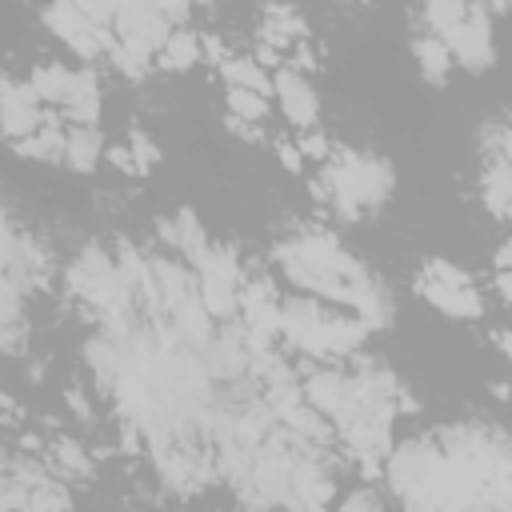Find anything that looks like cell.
Here are the masks:
<instances>
[{
  "label": "cell",
  "instance_id": "e0dca14e",
  "mask_svg": "<svg viewBox=\"0 0 512 512\" xmlns=\"http://www.w3.org/2000/svg\"><path fill=\"white\" fill-rule=\"evenodd\" d=\"M424 276H428V280H440V284H472V280H468V272H460V268H456V264H448V260H428Z\"/></svg>",
  "mask_w": 512,
  "mask_h": 512
},
{
  "label": "cell",
  "instance_id": "484cf974",
  "mask_svg": "<svg viewBox=\"0 0 512 512\" xmlns=\"http://www.w3.org/2000/svg\"><path fill=\"white\" fill-rule=\"evenodd\" d=\"M496 288H500V296H504V300H512V272H500Z\"/></svg>",
  "mask_w": 512,
  "mask_h": 512
},
{
  "label": "cell",
  "instance_id": "30bf717a",
  "mask_svg": "<svg viewBox=\"0 0 512 512\" xmlns=\"http://www.w3.org/2000/svg\"><path fill=\"white\" fill-rule=\"evenodd\" d=\"M72 76H76V72H64L60 64H44V68L32 72V88L40 92V100H48V104H64L68 92H72Z\"/></svg>",
  "mask_w": 512,
  "mask_h": 512
},
{
  "label": "cell",
  "instance_id": "ba28073f",
  "mask_svg": "<svg viewBox=\"0 0 512 512\" xmlns=\"http://www.w3.org/2000/svg\"><path fill=\"white\" fill-rule=\"evenodd\" d=\"M152 276H156V284H160V296H164L168 312L192 296V276H188L180 264H172V260H152Z\"/></svg>",
  "mask_w": 512,
  "mask_h": 512
},
{
  "label": "cell",
  "instance_id": "6da1fadb",
  "mask_svg": "<svg viewBox=\"0 0 512 512\" xmlns=\"http://www.w3.org/2000/svg\"><path fill=\"white\" fill-rule=\"evenodd\" d=\"M436 460H440V452H436L432 444H424V440H412V444H404V448L392 452V460H388V480H392V488L400 492L404 504H412V500L424 492V484H428Z\"/></svg>",
  "mask_w": 512,
  "mask_h": 512
},
{
  "label": "cell",
  "instance_id": "2e32d148",
  "mask_svg": "<svg viewBox=\"0 0 512 512\" xmlns=\"http://www.w3.org/2000/svg\"><path fill=\"white\" fill-rule=\"evenodd\" d=\"M52 456H56V464L68 468V472H88V456H84L80 444H72V440H60Z\"/></svg>",
  "mask_w": 512,
  "mask_h": 512
},
{
  "label": "cell",
  "instance_id": "d6986e66",
  "mask_svg": "<svg viewBox=\"0 0 512 512\" xmlns=\"http://www.w3.org/2000/svg\"><path fill=\"white\" fill-rule=\"evenodd\" d=\"M132 152H136V160H140L144 168H152V164L160 160V148H156V144H152L144 132H132Z\"/></svg>",
  "mask_w": 512,
  "mask_h": 512
},
{
  "label": "cell",
  "instance_id": "5b68a950",
  "mask_svg": "<svg viewBox=\"0 0 512 512\" xmlns=\"http://www.w3.org/2000/svg\"><path fill=\"white\" fill-rule=\"evenodd\" d=\"M276 92H280V108L288 112L292 124H300V128H312L316 124V96H312V88L292 68H284L276 76Z\"/></svg>",
  "mask_w": 512,
  "mask_h": 512
},
{
  "label": "cell",
  "instance_id": "9c48e42d",
  "mask_svg": "<svg viewBox=\"0 0 512 512\" xmlns=\"http://www.w3.org/2000/svg\"><path fill=\"white\" fill-rule=\"evenodd\" d=\"M96 156H100V132H96V124H76L68 132V152H64L68 168L88 172L96 164Z\"/></svg>",
  "mask_w": 512,
  "mask_h": 512
},
{
  "label": "cell",
  "instance_id": "cb8c5ba5",
  "mask_svg": "<svg viewBox=\"0 0 512 512\" xmlns=\"http://www.w3.org/2000/svg\"><path fill=\"white\" fill-rule=\"evenodd\" d=\"M372 504H376V496H372V492H360V496H348V504H344V508L352 512V508H372Z\"/></svg>",
  "mask_w": 512,
  "mask_h": 512
},
{
  "label": "cell",
  "instance_id": "5bb4252c",
  "mask_svg": "<svg viewBox=\"0 0 512 512\" xmlns=\"http://www.w3.org/2000/svg\"><path fill=\"white\" fill-rule=\"evenodd\" d=\"M424 20L432 24L436 36H444L448 28H456V24L468 20V4L464 0H428L424 4Z\"/></svg>",
  "mask_w": 512,
  "mask_h": 512
},
{
  "label": "cell",
  "instance_id": "52a82bcc",
  "mask_svg": "<svg viewBox=\"0 0 512 512\" xmlns=\"http://www.w3.org/2000/svg\"><path fill=\"white\" fill-rule=\"evenodd\" d=\"M344 396H348V380H344L340 372H312L308 384H304V400H308L312 408L328 412V416L344 404Z\"/></svg>",
  "mask_w": 512,
  "mask_h": 512
},
{
  "label": "cell",
  "instance_id": "ffe728a7",
  "mask_svg": "<svg viewBox=\"0 0 512 512\" xmlns=\"http://www.w3.org/2000/svg\"><path fill=\"white\" fill-rule=\"evenodd\" d=\"M108 160H112L120 172H144V164L136 160V152H132V148H112V152H108Z\"/></svg>",
  "mask_w": 512,
  "mask_h": 512
},
{
  "label": "cell",
  "instance_id": "4fadbf2b",
  "mask_svg": "<svg viewBox=\"0 0 512 512\" xmlns=\"http://www.w3.org/2000/svg\"><path fill=\"white\" fill-rule=\"evenodd\" d=\"M220 76L228 80V84H236V88H252V92H268L272 88V80L260 72V64H252V60H224L220 64Z\"/></svg>",
  "mask_w": 512,
  "mask_h": 512
},
{
  "label": "cell",
  "instance_id": "3957f363",
  "mask_svg": "<svg viewBox=\"0 0 512 512\" xmlns=\"http://www.w3.org/2000/svg\"><path fill=\"white\" fill-rule=\"evenodd\" d=\"M36 104H40V92L32 88V80L28 84L4 80V132H8V140H24V136L40 132L44 116L36 112Z\"/></svg>",
  "mask_w": 512,
  "mask_h": 512
},
{
  "label": "cell",
  "instance_id": "8fae6325",
  "mask_svg": "<svg viewBox=\"0 0 512 512\" xmlns=\"http://www.w3.org/2000/svg\"><path fill=\"white\" fill-rule=\"evenodd\" d=\"M196 56H200V40L192 36V32H172L168 36V44L160 48V68H188V64H196Z\"/></svg>",
  "mask_w": 512,
  "mask_h": 512
},
{
  "label": "cell",
  "instance_id": "4316f807",
  "mask_svg": "<svg viewBox=\"0 0 512 512\" xmlns=\"http://www.w3.org/2000/svg\"><path fill=\"white\" fill-rule=\"evenodd\" d=\"M488 4H492V12H504L508 8V0H488Z\"/></svg>",
  "mask_w": 512,
  "mask_h": 512
},
{
  "label": "cell",
  "instance_id": "7402d4cb",
  "mask_svg": "<svg viewBox=\"0 0 512 512\" xmlns=\"http://www.w3.org/2000/svg\"><path fill=\"white\" fill-rule=\"evenodd\" d=\"M300 148H304V152H308V156H328V140H324V136H320V132H308V136H304V144H300Z\"/></svg>",
  "mask_w": 512,
  "mask_h": 512
},
{
  "label": "cell",
  "instance_id": "d4e9b609",
  "mask_svg": "<svg viewBox=\"0 0 512 512\" xmlns=\"http://www.w3.org/2000/svg\"><path fill=\"white\" fill-rule=\"evenodd\" d=\"M508 264H512V240L500 244V252H496V268H508Z\"/></svg>",
  "mask_w": 512,
  "mask_h": 512
},
{
  "label": "cell",
  "instance_id": "603a6c76",
  "mask_svg": "<svg viewBox=\"0 0 512 512\" xmlns=\"http://www.w3.org/2000/svg\"><path fill=\"white\" fill-rule=\"evenodd\" d=\"M300 160H304V152H300V148H288V144L280 148V164H284L288 172H300Z\"/></svg>",
  "mask_w": 512,
  "mask_h": 512
},
{
  "label": "cell",
  "instance_id": "9a60e30c",
  "mask_svg": "<svg viewBox=\"0 0 512 512\" xmlns=\"http://www.w3.org/2000/svg\"><path fill=\"white\" fill-rule=\"evenodd\" d=\"M228 112L236 116V120H248V124H256V120H264V112H268V100L260 96V92H252V88H228Z\"/></svg>",
  "mask_w": 512,
  "mask_h": 512
},
{
  "label": "cell",
  "instance_id": "8992f818",
  "mask_svg": "<svg viewBox=\"0 0 512 512\" xmlns=\"http://www.w3.org/2000/svg\"><path fill=\"white\" fill-rule=\"evenodd\" d=\"M64 112L76 124H96L100 120V96H96V72L92 68H80L72 76V92L64 100Z\"/></svg>",
  "mask_w": 512,
  "mask_h": 512
},
{
  "label": "cell",
  "instance_id": "ac0fdd59",
  "mask_svg": "<svg viewBox=\"0 0 512 512\" xmlns=\"http://www.w3.org/2000/svg\"><path fill=\"white\" fill-rule=\"evenodd\" d=\"M112 60H116V68L124 72V76H144L148 72V56H140V52H128V48H112Z\"/></svg>",
  "mask_w": 512,
  "mask_h": 512
},
{
  "label": "cell",
  "instance_id": "7a4b0ae2",
  "mask_svg": "<svg viewBox=\"0 0 512 512\" xmlns=\"http://www.w3.org/2000/svg\"><path fill=\"white\" fill-rule=\"evenodd\" d=\"M440 40H444L448 52H452L464 68H472V72H480V68L492 64V36H488V12H484V4L468 8V20L456 24V28H448Z\"/></svg>",
  "mask_w": 512,
  "mask_h": 512
},
{
  "label": "cell",
  "instance_id": "277c9868",
  "mask_svg": "<svg viewBox=\"0 0 512 512\" xmlns=\"http://www.w3.org/2000/svg\"><path fill=\"white\" fill-rule=\"evenodd\" d=\"M420 292H424V300L432 304V308H440V312H448V316H460V320H468V316H480L484 312V304H480V296L472 292V284H440V280H420Z\"/></svg>",
  "mask_w": 512,
  "mask_h": 512
},
{
  "label": "cell",
  "instance_id": "7c38bea8",
  "mask_svg": "<svg viewBox=\"0 0 512 512\" xmlns=\"http://www.w3.org/2000/svg\"><path fill=\"white\" fill-rule=\"evenodd\" d=\"M416 60H420V68H424L428 80H444L452 52H448V44L440 36H424V40H416Z\"/></svg>",
  "mask_w": 512,
  "mask_h": 512
},
{
  "label": "cell",
  "instance_id": "44dd1931",
  "mask_svg": "<svg viewBox=\"0 0 512 512\" xmlns=\"http://www.w3.org/2000/svg\"><path fill=\"white\" fill-rule=\"evenodd\" d=\"M152 4H156V8H160L168 20H180V16L188 12V4H192V0H152Z\"/></svg>",
  "mask_w": 512,
  "mask_h": 512
}]
</instances>
